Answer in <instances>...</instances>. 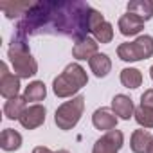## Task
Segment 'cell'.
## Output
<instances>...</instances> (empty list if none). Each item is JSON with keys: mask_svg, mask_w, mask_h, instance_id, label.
Returning <instances> with one entry per match:
<instances>
[{"mask_svg": "<svg viewBox=\"0 0 153 153\" xmlns=\"http://www.w3.org/2000/svg\"><path fill=\"white\" fill-rule=\"evenodd\" d=\"M105 16L79 0H47L31 4L25 15L18 20L16 31L22 36L36 34H61L78 42L88 33H94Z\"/></svg>", "mask_w": 153, "mask_h": 153, "instance_id": "cell-1", "label": "cell"}, {"mask_svg": "<svg viewBox=\"0 0 153 153\" xmlns=\"http://www.w3.org/2000/svg\"><path fill=\"white\" fill-rule=\"evenodd\" d=\"M133 117H135V121L140 128H153V110L151 108L137 106Z\"/></svg>", "mask_w": 153, "mask_h": 153, "instance_id": "cell-21", "label": "cell"}, {"mask_svg": "<svg viewBox=\"0 0 153 153\" xmlns=\"http://www.w3.org/2000/svg\"><path fill=\"white\" fill-rule=\"evenodd\" d=\"M151 4H153V0H151Z\"/></svg>", "mask_w": 153, "mask_h": 153, "instance_id": "cell-28", "label": "cell"}, {"mask_svg": "<svg viewBox=\"0 0 153 153\" xmlns=\"http://www.w3.org/2000/svg\"><path fill=\"white\" fill-rule=\"evenodd\" d=\"M149 153H153V148H151V149H149Z\"/></svg>", "mask_w": 153, "mask_h": 153, "instance_id": "cell-27", "label": "cell"}, {"mask_svg": "<svg viewBox=\"0 0 153 153\" xmlns=\"http://www.w3.org/2000/svg\"><path fill=\"white\" fill-rule=\"evenodd\" d=\"M126 13H131L142 22H148L153 18V4L151 0H130L126 6Z\"/></svg>", "mask_w": 153, "mask_h": 153, "instance_id": "cell-14", "label": "cell"}, {"mask_svg": "<svg viewBox=\"0 0 153 153\" xmlns=\"http://www.w3.org/2000/svg\"><path fill=\"white\" fill-rule=\"evenodd\" d=\"M117 56L123 61L133 63L140 59H148L153 56V36L140 34L133 42H124L117 47Z\"/></svg>", "mask_w": 153, "mask_h": 153, "instance_id": "cell-5", "label": "cell"}, {"mask_svg": "<svg viewBox=\"0 0 153 153\" xmlns=\"http://www.w3.org/2000/svg\"><path fill=\"white\" fill-rule=\"evenodd\" d=\"M124 144V133L121 130H110L94 142L92 153H119Z\"/></svg>", "mask_w": 153, "mask_h": 153, "instance_id": "cell-6", "label": "cell"}, {"mask_svg": "<svg viewBox=\"0 0 153 153\" xmlns=\"http://www.w3.org/2000/svg\"><path fill=\"white\" fill-rule=\"evenodd\" d=\"M88 65H90V70L94 72L96 78H106L108 72L112 70V59L105 52H97L94 58H90Z\"/></svg>", "mask_w": 153, "mask_h": 153, "instance_id": "cell-15", "label": "cell"}, {"mask_svg": "<svg viewBox=\"0 0 153 153\" xmlns=\"http://www.w3.org/2000/svg\"><path fill=\"white\" fill-rule=\"evenodd\" d=\"M112 110L123 121H130V117H133V114H135L133 101L128 96H124V94H115L114 96V99H112Z\"/></svg>", "mask_w": 153, "mask_h": 153, "instance_id": "cell-11", "label": "cell"}, {"mask_svg": "<svg viewBox=\"0 0 153 153\" xmlns=\"http://www.w3.org/2000/svg\"><path fill=\"white\" fill-rule=\"evenodd\" d=\"M119 79H121V85L124 88H139L142 85V74L139 68H133V67H126L121 70V76H119Z\"/></svg>", "mask_w": 153, "mask_h": 153, "instance_id": "cell-17", "label": "cell"}, {"mask_svg": "<svg viewBox=\"0 0 153 153\" xmlns=\"http://www.w3.org/2000/svg\"><path fill=\"white\" fill-rule=\"evenodd\" d=\"M25 103H27V101H25L24 96H16V97H13V99H7L6 105H4V115H6L7 119H11V121L20 119V115H22L24 110L27 108Z\"/></svg>", "mask_w": 153, "mask_h": 153, "instance_id": "cell-18", "label": "cell"}, {"mask_svg": "<svg viewBox=\"0 0 153 153\" xmlns=\"http://www.w3.org/2000/svg\"><path fill=\"white\" fill-rule=\"evenodd\" d=\"M88 83V76L87 70L79 65V63H68L63 72L59 76H56L52 81V92L56 94V97H76L83 87H87Z\"/></svg>", "mask_w": 153, "mask_h": 153, "instance_id": "cell-3", "label": "cell"}, {"mask_svg": "<svg viewBox=\"0 0 153 153\" xmlns=\"http://www.w3.org/2000/svg\"><path fill=\"white\" fill-rule=\"evenodd\" d=\"M54 153H70L68 149H58V151H54Z\"/></svg>", "mask_w": 153, "mask_h": 153, "instance_id": "cell-26", "label": "cell"}, {"mask_svg": "<svg viewBox=\"0 0 153 153\" xmlns=\"http://www.w3.org/2000/svg\"><path fill=\"white\" fill-rule=\"evenodd\" d=\"M117 121H119V117L114 114L112 108H106V106H101V108H97L92 114V124H94V128L103 130L105 133L110 131V130H115L117 128Z\"/></svg>", "mask_w": 153, "mask_h": 153, "instance_id": "cell-10", "label": "cell"}, {"mask_svg": "<svg viewBox=\"0 0 153 153\" xmlns=\"http://www.w3.org/2000/svg\"><path fill=\"white\" fill-rule=\"evenodd\" d=\"M149 78H151V81H153V65L149 67Z\"/></svg>", "mask_w": 153, "mask_h": 153, "instance_id": "cell-25", "label": "cell"}, {"mask_svg": "<svg viewBox=\"0 0 153 153\" xmlns=\"http://www.w3.org/2000/svg\"><path fill=\"white\" fill-rule=\"evenodd\" d=\"M0 148L4 151H16L22 148V135L13 130V128H6L0 133Z\"/></svg>", "mask_w": 153, "mask_h": 153, "instance_id": "cell-16", "label": "cell"}, {"mask_svg": "<svg viewBox=\"0 0 153 153\" xmlns=\"http://www.w3.org/2000/svg\"><path fill=\"white\" fill-rule=\"evenodd\" d=\"M7 58L13 67V74L18 76L20 79H29L38 72V61L33 58L29 47H27V38L15 33L11 45L7 49Z\"/></svg>", "mask_w": 153, "mask_h": 153, "instance_id": "cell-2", "label": "cell"}, {"mask_svg": "<svg viewBox=\"0 0 153 153\" xmlns=\"http://www.w3.org/2000/svg\"><path fill=\"white\" fill-rule=\"evenodd\" d=\"M117 27H119V33L123 36H137L140 34V31L144 29V22L140 18H137L135 15L131 13H126L119 18L117 22Z\"/></svg>", "mask_w": 153, "mask_h": 153, "instance_id": "cell-12", "label": "cell"}, {"mask_svg": "<svg viewBox=\"0 0 153 153\" xmlns=\"http://www.w3.org/2000/svg\"><path fill=\"white\" fill-rule=\"evenodd\" d=\"M92 34H94V40H96L97 43H110V42L114 40V25L105 20L101 25H97V27L94 29Z\"/></svg>", "mask_w": 153, "mask_h": 153, "instance_id": "cell-20", "label": "cell"}, {"mask_svg": "<svg viewBox=\"0 0 153 153\" xmlns=\"http://www.w3.org/2000/svg\"><path fill=\"white\" fill-rule=\"evenodd\" d=\"M33 153H54V151L51 148H47V146H36L33 149Z\"/></svg>", "mask_w": 153, "mask_h": 153, "instance_id": "cell-24", "label": "cell"}, {"mask_svg": "<svg viewBox=\"0 0 153 153\" xmlns=\"http://www.w3.org/2000/svg\"><path fill=\"white\" fill-rule=\"evenodd\" d=\"M130 148L133 153H149V149L153 148V135L144 128L135 130L130 137Z\"/></svg>", "mask_w": 153, "mask_h": 153, "instance_id": "cell-13", "label": "cell"}, {"mask_svg": "<svg viewBox=\"0 0 153 153\" xmlns=\"http://www.w3.org/2000/svg\"><path fill=\"white\" fill-rule=\"evenodd\" d=\"M31 7V4H4L2 6V11L6 13V16L9 18V20H13V18H16V16H24L25 15V11Z\"/></svg>", "mask_w": 153, "mask_h": 153, "instance_id": "cell-22", "label": "cell"}, {"mask_svg": "<svg viewBox=\"0 0 153 153\" xmlns=\"http://www.w3.org/2000/svg\"><path fill=\"white\" fill-rule=\"evenodd\" d=\"M47 96V87L43 81H31L25 90H24V97L25 101H33L34 105H38L40 101H43Z\"/></svg>", "mask_w": 153, "mask_h": 153, "instance_id": "cell-19", "label": "cell"}, {"mask_svg": "<svg viewBox=\"0 0 153 153\" xmlns=\"http://www.w3.org/2000/svg\"><path fill=\"white\" fill-rule=\"evenodd\" d=\"M83 110H85V97L83 96H76L70 101H65L63 105L58 106V110L54 114L56 126L63 131L72 130L79 123V119L83 115Z\"/></svg>", "mask_w": 153, "mask_h": 153, "instance_id": "cell-4", "label": "cell"}, {"mask_svg": "<svg viewBox=\"0 0 153 153\" xmlns=\"http://www.w3.org/2000/svg\"><path fill=\"white\" fill-rule=\"evenodd\" d=\"M140 106H146V108L153 110V88H148V90L142 92V96H140Z\"/></svg>", "mask_w": 153, "mask_h": 153, "instance_id": "cell-23", "label": "cell"}, {"mask_svg": "<svg viewBox=\"0 0 153 153\" xmlns=\"http://www.w3.org/2000/svg\"><path fill=\"white\" fill-rule=\"evenodd\" d=\"M20 78L9 72L7 63L2 61L0 63V96L4 99H13L16 96H20Z\"/></svg>", "mask_w": 153, "mask_h": 153, "instance_id": "cell-7", "label": "cell"}, {"mask_svg": "<svg viewBox=\"0 0 153 153\" xmlns=\"http://www.w3.org/2000/svg\"><path fill=\"white\" fill-rule=\"evenodd\" d=\"M97 52H99V43L92 36H85L81 40H78L72 47V56L78 61H87V59L94 58Z\"/></svg>", "mask_w": 153, "mask_h": 153, "instance_id": "cell-9", "label": "cell"}, {"mask_svg": "<svg viewBox=\"0 0 153 153\" xmlns=\"http://www.w3.org/2000/svg\"><path fill=\"white\" fill-rule=\"evenodd\" d=\"M45 117H47V110L43 105H31L24 110V114L20 115V124L25 128V130H36L40 128L43 123H45Z\"/></svg>", "mask_w": 153, "mask_h": 153, "instance_id": "cell-8", "label": "cell"}]
</instances>
